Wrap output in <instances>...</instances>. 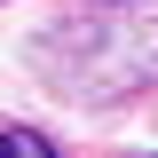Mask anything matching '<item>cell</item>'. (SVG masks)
<instances>
[{
  "label": "cell",
  "mask_w": 158,
  "mask_h": 158,
  "mask_svg": "<svg viewBox=\"0 0 158 158\" xmlns=\"http://www.w3.org/2000/svg\"><path fill=\"white\" fill-rule=\"evenodd\" d=\"M8 150H16V158H48L56 142H48V135H32V127H0V158H8Z\"/></svg>",
  "instance_id": "1"
}]
</instances>
